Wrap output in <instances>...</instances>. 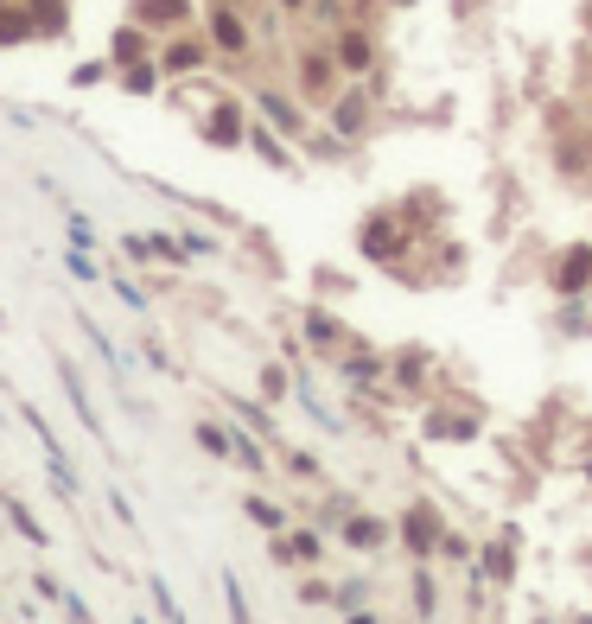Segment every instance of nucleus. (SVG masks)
Returning <instances> with one entry per match:
<instances>
[{
  "instance_id": "obj_11",
  "label": "nucleus",
  "mask_w": 592,
  "mask_h": 624,
  "mask_svg": "<svg viewBox=\"0 0 592 624\" xmlns=\"http://www.w3.org/2000/svg\"><path fill=\"white\" fill-rule=\"evenodd\" d=\"M363 128H370V90H338L332 96V134L357 141Z\"/></svg>"
},
{
  "instance_id": "obj_30",
  "label": "nucleus",
  "mask_w": 592,
  "mask_h": 624,
  "mask_svg": "<svg viewBox=\"0 0 592 624\" xmlns=\"http://www.w3.org/2000/svg\"><path fill=\"white\" fill-rule=\"evenodd\" d=\"M230 433H236V427L198 421V427H191V440H198V446H204V453H211V459H230Z\"/></svg>"
},
{
  "instance_id": "obj_3",
  "label": "nucleus",
  "mask_w": 592,
  "mask_h": 624,
  "mask_svg": "<svg viewBox=\"0 0 592 624\" xmlns=\"http://www.w3.org/2000/svg\"><path fill=\"white\" fill-rule=\"evenodd\" d=\"M332 83H338V58H332V51H325V45L300 51V96L306 102H332L338 96Z\"/></svg>"
},
{
  "instance_id": "obj_29",
  "label": "nucleus",
  "mask_w": 592,
  "mask_h": 624,
  "mask_svg": "<svg viewBox=\"0 0 592 624\" xmlns=\"http://www.w3.org/2000/svg\"><path fill=\"white\" fill-rule=\"evenodd\" d=\"M166 77V64H121V83H128V96H153V83Z\"/></svg>"
},
{
  "instance_id": "obj_36",
  "label": "nucleus",
  "mask_w": 592,
  "mask_h": 624,
  "mask_svg": "<svg viewBox=\"0 0 592 624\" xmlns=\"http://www.w3.org/2000/svg\"><path fill=\"white\" fill-rule=\"evenodd\" d=\"M300 605H338V593H332L325 580H306V586H300Z\"/></svg>"
},
{
  "instance_id": "obj_40",
  "label": "nucleus",
  "mask_w": 592,
  "mask_h": 624,
  "mask_svg": "<svg viewBox=\"0 0 592 624\" xmlns=\"http://www.w3.org/2000/svg\"><path fill=\"white\" fill-rule=\"evenodd\" d=\"M115 300H121V306H134V312H147V293L134 287V281H121V274H115Z\"/></svg>"
},
{
  "instance_id": "obj_43",
  "label": "nucleus",
  "mask_w": 592,
  "mask_h": 624,
  "mask_svg": "<svg viewBox=\"0 0 592 624\" xmlns=\"http://www.w3.org/2000/svg\"><path fill=\"white\" fill-rule=\"evenodd\" d=\"M287 472L293 478H319V459H312V453H287Z\"/></svg>"
},
{
  "instance_id": "obj_16",
  "label": "nucleus",
  "mask_w": 592,
  "mask_h": 624,
  "mask_svg": "<svg viewBox=\"0 0 592 624\" xmlns=\"http://www.w3.org/2000/svg\"><path fill=\"white\" fill-rule=\"evenodd\" d=\"M160 64H166V77H191V71H204L211 64V45H198V39H172L160 51Z\"/></svg>"
},
{
  "instance_id": "obj_18",
  "label": "nucleus",
  "mask_w": 592,
  "mask_h": 624,
  "mask_svg": "<svg viewBox=\"0 0 592 624\" xmlns=\"http://www.w3.org/2000/svg\"><path fill=\"white\" fill-rule=\"evenodd\" d=\"M223 408H230L242 427H255L261 440H268L274 453H281V433H274V408H255V402H242V395H223Z\"/></svg>"
},
{
  "instance_id": "obj_6",
  "label": "nucleus",
  "mask_w": 592,
  "mask_h": 624,
  "mask_svg": "<svg viewBox=\"0 0 592 624\" xmlns=\"http://www.w3.org/2000/svg\"><path fill=\"white\" fill-rule=\"evenodd\" d=\"M332 58H338V71L363 77V71H376V39H370L363 26H338V39H332Z\"/></svg>"
},
{
  "instance_id": "obj_54",
  "label": "nucleus",
  "mask_w": 592,
  "mask_h": 624,
  "mask_svg": "<svg viewBox=\"0 0 592 624\" xmlns=\"http://www.w3.org/2000/svg\"><path fill=\"white\" fill-rule=\"evenodd\" d=\"M535 624H548V618H535Z\"/></svg>"
},
{
  "instance_id": "obj_32",
  "label": "nucleus",
  "mask_w": 592,
  "mask_h": 624,
  "mask_svg": "<svg viewBox=\"0 0 592 624\" xmlns=\"http://www.w3.org/2000/svg\"><path fill=\"white\" fill-rule=\"evenodd\" d=\"M433 605H440V586H433V574H427V567H414V612H421V618H433Z\"/></svg>"
},
{
  "instance_id": "obj_25",
  "label": "nucleus",
  "mask_w": 592,
  "mask_h": 624,
  "mask_svg": "<svg viewBox=\"0 0 592 624\" xmlns=\"http://www.w3.org/2000/svg\"><path fill=\"white\" fill-rule=\"evenodd\" d=\"M427 351H421V344H408V351L402 357H395V389H402V395H414V389H421V376H427Z\"/></svg>"
},
{
  "instance_id": "obj_21",
  "label": "nucleus",
  "mask_w": 592,
  "mask_h": 624,
  "mask_svg": "<svg viewBox=\"0 0 592 624\" xmlns=\"http://www.w3.org/2000/svg\"><path fill=\"white\" fill-rule=\"evenodd\" d=\"M0 510H7V523L20 529V535H26L32 548H45V542H51V535H45V523H39V516L26 510V497H7V491H0Z\"/></svg>"
},
{
  "instance_id": "obj_23",
  "label": "nucleus",
  "mask_w": 592,
  "mask_h": 624,
  "mask_svg": "<svg viewBox=\"0 0 592 624\" xmlns=\"http://www.w3.org/2000/svg\"><path fill=\"white\" fill-rule=\"evenodd\" d=\"M147 599H153V618H160V624H185V605L172 599V580L166 574H147Z\"/></svg>"
},
{
  "instance_id": "obj_53",
  "label": "nucleus",
  "mask_w": 592,
  "mask_h": 624,
  "mask_svg": "<svg viewBox=\"0 0 592 624\" xmlns=\"http://www.w3.org/2000/svg\"><path fill=\"white\" fill-rule=\"evenodd\" d=\"M395 7H408V0H395Z\"/></svg>"
},
{
  "instance_id": "obj_8",
  "label": "nucleus",
  "mask_w": 592,
  "mask_h": 624,
  "mask_svg": "<svg viewBox=\"0 0 592 624\" xmlns=\"http://www.w3.org/2000/svg\"><path fill=\"white\" fill-rule=\"evenodd\" d=\"M268 561H281V567H319L325 561V529H293L287 542H268Z\"/></svg>"
},
{
  "instance_id": "obj_39",
  "label": "nucleus",
  "mask_w": 592,
  "mask_h": 624,
  "mask_svg": "<svg viewBox=\"0 0 592 624\" xmlns=\"http://www.w3.org/2000/svg\"><path fill=\"white\" fill-rule=\"evenodd\" d=\"M185 249H191V255H217L223 242H217L211 230H185Z\"/></svg>"
},
{
  "instance_id": "obj_12",
  "label": "nucleus",
  "mask_w": 592,
  "mask_h": 624,
  "mask_svg": "<svg viewBox=\"0 0 592 624\" xmlns=\"http://www.w3.org/2000/svg\"><path fill=\"white\" fill-rule=\"evenodd\" d=\"M338 376L351 389H376L382 376H389V363H382L376 351H363V344H351V351H338Z\"/></svg>"
},
{
  "instance_id": "obj_33",
  "label": "nucleus",
  "mask_w": 592,
  "mask_h": 624,
  "mask_svg": "<svg viewBox=\"0 0 592 624\" xmlns=\"http://www.w3.org/2000/svg\"><path fill=\"white\" fill-rule=\"evenodd\" d=\"M64 217H71V249H96V230H90V217H83V211H71V204H64Z\"/></svg>"
},
{
  "instance_id": "obj_4",
  "label": "nucleus",
  "mask_w": 592,
  "mask_h": 624,
  "mask_svg": "<svg viewBox=\"0 0 592 624\" xmlns=\"http://www.w3.org/2000/svg\"><path fill=\"white\" fill-rule=\"evenodd\" d=\"M300 332H306V344H312V351H319V357H338V351H351V332H344V325L332 319V312H325V306H306V319H300Z\"/></svg>"
},
{
  "instance_id": "obj_27",
  "label": "nucleus",
  "mask_w": 592,
  "mask_h": 624,
  "mask_svg": "<svg viewBox=\"0 0 592 624\" xmlns=\"http://www.w3.org/2000/svg\"><path fill=\"white\" fill-rule=\"evenodd\" d=\"M242 516H249L255 529H268V535H281V529H287V510L274 504V497H242Z\"/></svg>"
},
{
  "instance_id": "obj_9",
  "label": "nucleus",
  "mask_w": 592,
  "mask_h": 624,
  "mask_svg": "<svg viewBox=\"0 0 592 624\" xmlns=\"http://www.w3.org/2000/svg\"><path fill=\"white\" fill-rule=\"evenodd\" d=\"M338 542L357 548V554H376V548H389V523H382V516H370V510H351V516L338 523Z\"/></svg>"
},
{
  "instance_id": "obj_10",
  "label": "nucleus",
  "mask_w": 592,
  "mask_h": 624,
  "mask_svg": "<svg viewBox=\"0 0 592 624\" xmlns=\"http://www.w3.org/2000/svg\"><path fill=\"white\" fill-rule=\"evenodd\" d=\"M211 45L223 51V58H249V26H242V13L236 7H223V0H217V7H211Z\"/></svg>"
},
{
  "instance_id": "obj_34",
  "label": "nucleus",
  "mask_w": 592,
  "mask_h": 624,
  "mask_svg": "<svg viewBox=\"0 0 592 624\" xmlns=\"http://www.w3.org/2000/svg\"><path fill=\"white\" fill-rule=\"evenodd\" d=\"M351 510H357V497H332V504L319 510V529H338V523H344Z\"/></svg>"
},
{
  "instance_id": "obj_46",
  "label": "nucleus",
  "mask_w": 592,
  "mask_h": 624,
  "mask_svg": "<svg viewBox=\"0 0 592 624\" xmlns=\"http://www.w3.org/2000/svg\"><path fill=\"white\" fill-rule=\"evenodd\" d=\"M166 198H172V204H191V198H179V192H166ZM198 211H204V217H217V223H236L230 211H223V204H198Z\"/></svg>"
},
{
  "instance_id": "obj_42",
  "label": "nucleus",
  "mask_w": 592,
  "mask_h": 624,
  "mask_svg": "<svg viewBox=\"0 0 592 624\" xmlns=\"http://www.w3.org/2000/svg\"><path fill=\"white\" fill-rule=\"evenodd\" d=\"M561 332H592V319H586V312H580V306H573V300L561 306Z\"/></svg>"
},
{
  "instance_id": "obj_49",
  "label": "nucleus",
  "mask_w": 592,
  "mask_h": 624,
  "mask_svg": "<svg viewBox=\"0 0 592 624\" xmlns=\"http://www.w3.org/2000/svg\"><path fill=\"white\" fill-rule=\"evenodd\" d=\"M281 7H287V13H300V7H312V0H281Z\"/></svg>"
},
{
  "instance_id": "obj_7",
  "label": "nucleus",
  "mask_w": 592,
  "mask_h": 624,
  "mask_svg": "<svg viewBox=\"0 0 592 624\" xmlns=\"http://www.w3.org/2000/svg\"><path fill=\"white\" fill-rule=\"evenodd\" d=\"M586 287H592V242H573L561 262H554V293H561V300H580Z\"/></svg>"
},
{
  "instance_id": "obj_15",
  "label": "nucleus",
  "mask_w": 592,
  "mask_h": 624,
  "mask_svg": "<svg viewBox=\"0 0 592 624\" xmlns=\"http://www.w3.org/2000/svg\"><path fill=\"white\" fill-rule=\"evenodd\" d=\"M204 141H211V147H242V141H249V128H242V109H236V102H217V109L204 115Z\"/></svg>"
},
{
  "instance_id": "obj_14",
  "label": "nucleus",
  "mask_w": 592,
  "mask_h": 624,
  "mask_svg": "<svg viewBox=\"0 0 592 624\" xmlns=\"http://www.w3.org/2000/svg\"><path fill=\"white\" fill-rule=\"evenodd\" d=\"M472 574H478V580H491V586H510V580H516V535H510V529H503L497 542L484 548V561L472 567Z\"/></svg>"
},
{
  "instance_id": "obj_44",
  "label": "nucleus",
  "mask_w": 592,
  "mask_h": 624,
  "mask_svg": "<svg viewBox=\"0 0 592 624\" xmlns=\"http://www.w3.org/2000/svg\"><path fill=\"white\" fill-rule=\"evenodd\" d=\"M32 586H39L45 599H58V605H64V593H71V586H64V580H51V574H32Z\"/></svg>"
},
{
  "instance_id": "obj_38",
  "label": "nucleus",
  "mask_w": 592,
  "mask_h": 624,
  "mask_svg": "<svg viewBox=\"0 0 592 624\" xmlns=\"http://www.w3.org/2000/svg\"><path fill=\"white\" fill-rule=\"evenodd\" d=\"M64 268H71L77 281H96V262H90V249H71V255H64Z\"/></svg>"
},
{
  "instance_id": "obj_20",
  "label": "nucleus",
  "mask_w": 592,
  "mask_h": 624,
  "mask_svg": "<svg viewBox=\"0 0 592 624\" xmlns=\"http://www.w3.org/2000/svg\"><path fill=\"white\" fill-rule=\"evenodd\" d=\"M109 58H115V64H141V58H147V26H141V20L115 26V39H109Z\"/></svg>"
},
{
  "instance_id": "obj_37",
  "label": "nucleus",
  "mask_w": 592,
  "mask_h": 624,
  "mask_svg": "<svg viewBox=\"0 0 592 624\" xmlns=\"http://www.w3.org/2000/svg\"><path fill=\"white\" fill-rule=\"evenodd\" d=\"M121 249H128V262H160V255H153V236H121Z\"/></svg>"
},
{
  "instance_id": "obj_19",
  "label": "nucleus",
  "mask_w": 592,
  "mask_h": 624,
  "mask_svg": "<svg viewBox=\"0 0 592 624\" xmlns=\"http://www.w3.org/2000/svg\"><path fill=\"white\" fill-rule=\"evenodd\" d=\"M32 26H39V39H58L64 26H71V0H26Z\"/></svg>"
},
{
  "instance_id": "obj_52",
  "label": "nucleus",
  "mask_w": 592,
  "mask_h": 624,
  "mask_svg": "<svg viewBox=\"0 0 592 624\" xmlns=\"http://www.w3.org/2000/svg\"><path fill=\"white\" fill-rule=\"evenodd\" d=\"M128 624H147V618H128Z\"/></svg>"
},
{
  "instance_id": "obj_17",
  "label": "nucleus",
  "mask_w": 592,
  "mask_h": 624,
  "mask_svg": "<svg viewBox=\"0 0 592 624\" xmlns=\"http://www.w3.org/2000/svg\"><path fill=\"white\" fill-rule=\"evenodd\" d=\"M255 109H261V121H274L281 134H300V128H306L300 102H293V96H281V90H261V96H255Z\"/></svg>"
},
{
  "instance_id": "obj_22",
  "label": "nucleus",
  "mask_w": 592,
  "mask_h": 624,
  "mask_svg": "<svg viewBox=\"0 0 592 624\" xmlns=\"http://www.w3.org/2000/svg\"><path fill=\"white\" fill-rule=\"evenodd\" d=\"M26 39H39V26H32V13H26V0L20 7H0V45H26Z\"/></svg>"
},
{
  "instance_id": "obj_2",
  "label": "nucleus",
  "mask_w": 592,
  "mask_h": 624,
  "mask_svg": "<svg viewBox=\"0 0 592 624\" xmlns=\"http://www.w3.org/2000/svg\"><path fill=\"white\" fill-rule=\"evenodd\" d=\"M440 542H446L440 510H433V504H408L402 510V548L414 554V561H427V554H440Z\"/></svg>"
},
{
  "instance_id": "obj_41",
  "label": "nucleus",
  "mask_w": 592,
  "mask_h": 624,
  "mask_svg": "<svg viewBox=\"0 0 592 624\" xmlns=\"http://www.w3.org/2000/svg\"><path fill=\"white\" fill-rule=\"evenodd\" d=\"M440 554H446V561H472V542H465V535H452V529H446V542H440Z\"/></svg>"
},
{
  "instance_id": "obj_45",
  "label": "nucleus",
  "mask_w": 592,
  "mask_h": 624,
  "mask_svg": "<svg viewBox=\"0 0 592 624\" xmlns=\"http://www.w3.org/2000/svg\"><path fill=\"white\" fill-rule=\"evenodd\" d=\"M363 593H370V586H363V580H351V586L338 593V605H344V612H357V605H363Z\"/></svg>"
},
{
  "instance_id": "obj_31",
  "label": "nucleus",
  "mask_w": 592,
  "mask_h": 624,
  "mask_svg": "<svg viewBox=\"0 0 592 624\" xmlns=\"http://www.w3.org/2000/svg\"><path fill=\"white\" fill-rule=\"evenodd\" d=\"M223 599H230V618H236V624H255L249 599H242V580H236V567H223Z\"/></svg>"
},
{
  "instance_id": "obj_35",
  "label": "nucleus",
  "mask_w": 592,
  "mask_h": 624,
  "mask_svg": "<svg viewBox=\"0 0 592 624\" xmlns=\"http://www.w3.org/2000/svg\"><path fill=\"white\" fill-rule=\"evenodd\" d=\"M109 516H115L121 529H134V504H128V497H121V484H109Z\"/></svg>"
},
{
  "instance_id": "obj_1",
  "label": "nucleus",
  "mask_w": 592,
  "mask_h": 624,
  "mask_svg": "<svg viewBox=\"0 0 592 624\" xmlns=\"http://www.w3.org/2000/svg\"><path fill=\"white\" fill-rule=\"evenodd\" d=\"M357 249H363V262L402 268V255H408V230H402L395 217H363V230H357Z\"/></svg>"
},
{
  "instance_id": "obj_55",
  "label": "nucleus",
  "mask_w": 592,
  "mask_h": 624,
  "mask_svg": "<svg viewBox=\"0 0 592 624\" xmlns=\"http://www.w3.org/2000/svg\"><path fill=\"white\" fill-rule=\"evenodd\" d=\"M0 7H7V0H0Z\"/></svg>"
},
{
  "instance_id": "obj_47",
  "label": "nucleus",
  "mask_w": 592,
  "mask_h": 624,
  "mask_svg": "<svg viewBox=\"0 0 592 624\" xmlns=\"http://www.w3.org/2000/svg\"><path fill=\"white\" fill-rule=\"evenodd\" d=\"M312 13H319V20H332V26H338V20H344V0H312Z\"/></svg>"
},
{
  "instance_id": "obj_5",
  "label": "nucleus",
  "mask_w": 592,
  "mask_h": 624,
  "mask_svg": "<svg viewBox=\"0 0 592 624\" xmlns=\"http://www.w3.org/2000/svg\"><path fill=\"white\" fill-rule=\"evenodd\" d=\"M58 383H64V402H71V414L83 421V433H90V440H109V427H102V414H96V402H90V389H83V376H77L71 357L58 363Z\"/></svg>"
},
{
  "instance_id": "obj_13",
  "label": "nucleus",
  "mask_w": 592,
  "mask_h": 624,
  "mask_svg": "<svg viewBox=\"0 0 592 624\" xmlns=\"http://www.w3.org/2000/svg\"><path fill=\"white\" fill-rule=\"evenodd\" d=\"M230 465H242L249 478H261V472L274 465V453H268V440H261L255 427H242V421H236V433H230Z\"/></svg>"
},
{
  "instance_id": "obj_50",
  "label": "nucleus",
  "mask_w": 592,
  "mask_h": 624,
  "mask_svg": "<svg viewBox=\"0 0 592 624\" xmlns=\"http://www.w3.org/2000/svg\"><path fill=\"white\" fill-rule=\"evenodd\" d=\"M580 26H586V32H592V0H586V13H580Z\"/></svg>"
},
{
  "instance_id": "obj_51",
  "label": "nucleus",
  "mask_w": 592,
  "mask_h": 624,
  "mask_svg": "<svg viewBox=\"0 0 592 624\" xmlns=\"http://www.w3.org/2000/svg\"><path fill=\"white\" fill-rule=\"evenodd\" d=\"M0 325H7V306H0Z\"/></svg>"
},
{
  "instance_id": "obj_28",
  "label": "nucleus",
  "mask_w": 592,
  "mask_h": 624,
  "mask_svg": "<svg viewBox=\"0 0 592 624\" xmlns=\"http://www.w3.org/2000/svg\"><path fill=\"white\" fill-rule=\"evenodd\" d=\"M261 395H268V408H281L293 395V370L287 363H261Z\"/></svg>"
},
{
  "instance_id": "obj_24",
  "label": "nucleus",
  "mask_w": 592,
  "mask_h": 624,
  "mask_svg": "<svg viewBox=\"0 0 592 624\" xmlns=\"http://www.w3.org/2000/svg\"><path fill=\"white\" fill-rule=\"evenodd\" d=\"M249 147H255V153H261L268 166H281V172L293 166V153L281 147V128H274V121H261V128H249Z\"/></svg>"
},
{
  "instance_id": "obj_26",
  "label": "nucleus",
  "mask_w": 592,
  "mask_h": 624,
  "mask_svg": "<svg viewBox=\"0 0 592 624\" xmlns=\"http://www.w3.org/2000/svg\"><path fill=\"white\" fill-rule=\"evenodd\" d=\"M185 13H191V0H141L134 20H141V26H179Z\"/></svg>"
},
{
  "instance_id": "obj_48",
  "label": "nucleus",
  "mask_w": 592,
  "mask_h": 624,
  "mask_svg": "<svg viewBox=\"0 0 592 624\" xmlns=\"http://www.w3.org/2000/svg\"><path fill=\"white\" fill-rule=\"evenodd\" d=\"M344 624H382V618L370 612V605H357V612H344Z\"/></svg>"
}]
</instances>
